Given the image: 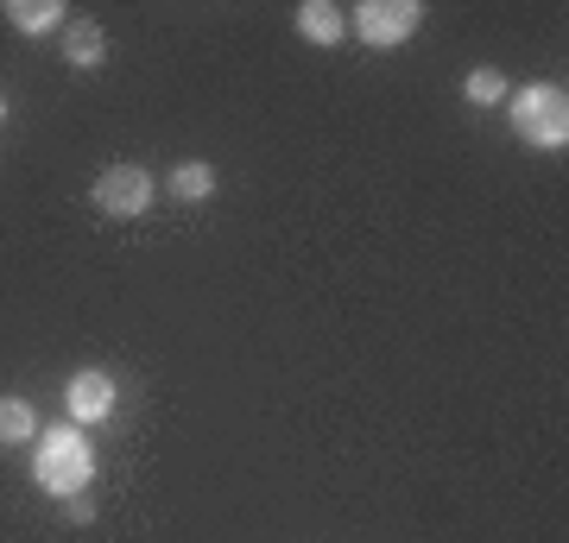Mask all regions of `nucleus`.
<instances>
[{
    "instance_id": "nucleus-7",
    "label": "nucleus",
    "mask_w": 569,
    "mask_h": 543,
    "mask_svg": "<svg viewBox=\"0 0 569 543\" xmlns=\"http://www.w3.org/2000/svg\"><path fill=\"white\" fill-rule=\"evenodd\" d=\"M298 39L317 44V51L342 44L348 39V13L336 7V0H305V7H298Z\"/></svg>"
},
{
    "instance_id": "nucleus-9",
    "label": "nucleus",
    "mask_w": 569,
    "mask_h": 543,
    "mask_svg": "<svg viewBox=\"0 0 569 543\" xmlns=\"http://www.w3.org/2000/svg\"><path fill=\"white\" fill-rule=\"evenodd\" d=\"M164 190L178 202H209L216 197V164H203V159H183L171 178H164Z\"/></svg>"
},
{
    "instance_id": "nucleus-2",
    "label": "nucleus",
    "mask_w": 569,
    "mask_h": 543,
    "mask_svg": "<svg viewBox=\"0 0 569 543\" xmlns=\"http://www.w3.org/2000/svg\"><path fill=\"white\" fill-rule=\"evenodd\" d=\"M512 114V133L538 152H563L569 145V89L563 82H526V89H512L507 101Z\"/></svg>"
},
{
    "instance_id": "nucleus-8",
    "label": "nucleus",
    "mask_w": 569,
    "mask_h": 543,
    "mask_svg": "<svg viewBox=\"0 0 569 543\" xmlns=\"http://www.w3.org/2000/svg\"><path fill=\"white\" fill-rule=\"evenodd\" d=\"M7 20L20 26V32H32V39H51V32L70 26V13H63L58 0H7Z\"/></svg>"
},
{
    "instance_id": "nucleus-10",
    "label": "nucleus",
    "mask_w": 569,
    "mask_h": 543,
    "mask_svg": "<svg viewBox=\"0 0 569 543\" xmlns=\"http://www.w3.org/2000/svg\"><path fill=\"white\" fill-rule=\"evenodd\" d=\"M39 443V411L26 399H0V449H20Z\"/></svg>"
},
{
    "instance_id": "nucleus-4",
    "label": "nucleus",
    "mask_w": 569,
    "mask_h": 543,
    "mask_svg": "<svg viewBox=\"0 0 569 543\" xmlns=\"http://www.w3.org/2000/svg\"><path fill=\"white\" fill-rule=\"evenodd\" d=\"M152 197H159V183H152L146 164H108L102 178H96V209L114 215V222H140L146 209H152Z\"/></svg>"
},
{
    "instance_id": "nucleus-6",
    "label": "nucleus",
    "mask_w": 569,
    "mask_h": 543,
    "mask_svg": "<svg viewBox=\"0 0 569 543\" xmlns=\"http://www.w3.org/2000/svg\"><path fill=\"white\" fill-rule=\"evenodd\" d=\"M58 51H63V63H70V70H102V63H108L102 20H70L58 32Z\"/></svg>"
},
{
    "instance_id": "nucleus-3",
    "label": "nucleus",
    "mask_w": 569,
    "mask_h": 543,
    "mask_svg": "<svg viewBox=\"0 0 569 543\" xmlns=\"http://www.w3.org/2000/svg\"><path fill=\"white\" fill-rule=\"evenodd\" d=\"M418 26H425V7L418 0H361L355 7V39L367 51H399Z\"/></svg>"
},
{
    "instance_id": "nucleus-1",
    "label": "nucleus",
    "mask_w": 569,
    "mask_h": 543,
    "mask_svg": "<svg viewBox=\"0 0 569 543\" xmlns=\"http://www.w3.org/2000/svg\"><path fill=\"white\" fill-rule=\"evenodd\" d=\"M32 481H39L51 500L82 493V486L96 481V443L82 436L77 423H51V430H39V443H32Z\"/></svg>"
},
{
    "instance_id": "nucleus-12",
    "label": "nucleus",
    "mask_w": 569,
    "mask_h": 543,
    "mask_svg": "<svg viewBox=\"0 0 569 543\" xmlns=\"http://www.w3.org/2000/svg\"><path fill=\"white\" fill-rule=\"evenodd\" d=\"M63 519L70 524H96V500H89V493H70V500H63Z\"/></svg>"
},
{
    "instance_id": "nucleus-11",
    "label": "nucleus",
    "mask_w": 569,
    "mask_h": 543,
    "mask_svg": "<svg viewBox=\"0 0 569 543\" xmlns=\"http://www.w3.org/2000/svg\"><path fill=\"white\" fill-rule=\"evenodd\" d=\"M507 70H493V63H475V70H468V82H462V95L475 101V108H500V101H507Z\"/></svg>"
},
{
    "instance_id": "nucleus-5",
    "label": "nucleus",
    "mask_w": 569,
    "mask_h": 543,
    "mask_svg": "<svg viewBox=\"0 0 569 543\" xmlns=\"http://www.w3.org/2000/svg\"><path fill=\"white\" fill-rule=\"evenodd\" d=\"M114 404H121V385H114V373L108 366H82V373H70V385H63V411H70V423H102L114 418Z\"/></svg>"
},
{
    "instance_id": "nucleus-13",
    "label": "nucleus",
    "mask_w": 569,
    "mask_h": 543,
    "mask_svg": "<svg viewBox=\"0 0 569 543\" xmlns=\"http://www.w3.org/2000/svg\"><path fill=\"white\" fill-rule=\"evenodd\" d=\"M0 121H7V95H0Z\"/></svg>"
}]
</instances>
